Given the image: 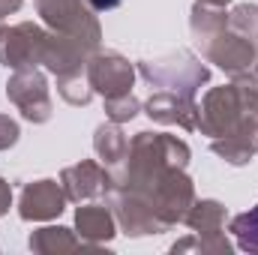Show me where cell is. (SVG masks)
Listing matches in <instances>:
<instances>
[{"mask_svg":"<svg viewBox=\"0 0 258 255\" xmlns=\"http://www.w3.org/2000/svg\"><path fill=\"white\" fill-rule=\"evenodd\" d=\"M90 3H93L96 9H111V6H117L120 0H90Z\"/></svg>","mask_w":258,"mask_h":255,"instance_id":"7a4b0ae2","label":"cell"},{"mask_svg":"<svg viewBox=\"0 0 258 255\" xmlns=\"http://www.w3.org/2000/svg\"><path fill=\"white\" fill-rule=\"evenodd\" d=\"M234 234L243 249H258V207L234 219Z\"/></svg>","mask_w":258,"mask_h":255,"instance_id":"6da1fadb","label":"cell"}]
</instances>
